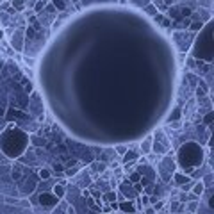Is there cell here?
Returning <instances> with one entry per match:
<instances>
[{
	"label": "cell",
	"instance_id": "obj_1",
	"mask_svg": "<svg viewBox=\"0 0 214 214\" xmlns=\"http://www.w3.org/2000/svg\"><path fill=\"white\" fill-rule=\"evenodd\" d=\"M29 136L16 125H7L0 134V150L9 159H18L29 146Z\"/></svg>",
	"mask_w": 214,
	"mask_h": 214
},
{
	"label": "cell",
	"instance_id": "obj_2",
	"mask_svg": "<svg viewBox=\"0 0 214 214\" xmlns=\"http://www.w3.org/2000/svg\"><path fill=\"white\" fill-rule=\"evenodd\" d=\"M203 159H205V150L196 141L184 143L177 152V164L180 168V171L185 173V175H189L193 170H196L198 166H202Z\"/></svg>",
	"mask_w": 214,
	"mask_h": 214
},
{
	"label": "cell",
	"instance_id": "obj_3",
	"mask_svg": "<svg viewBox=\"0 0 214 214\" xmlns=\"http://www.w3.org/2000/svg\"><path fill=\"white\" fill-rule=\"evenodd\" d=\"M191 56L196 59H202L205 63H212L214 59V47H212V21H207L202 27L200 34L193 43Z\"/></svg>",
	"mask_w": 214,
	"mask_h": 214
},
{
	"label": "cell",
	"instance_id": "obj_4",
	"mask_svg": "<svg viewBox=\"0 0 214 214\" xmlns=\"http://www.w3.org/2000/svg\"><path fill=\"white\" fill-rule=\"evenodd\" d=\"M61 200L57 198L54 193H41L39 194V203H41L45 209H52V207H56Z\"/></svg>",
	"mask_w": 214,
	"mask_h": 214
},
{
	"label": "cell",
	"instance_id": "obj_5",
	"mask_svg": "<svg viewBox=\"0 0 214 214\" xmlns=\"http://www.w3.org/2000/svg\"><path fill=\"white\" fill-rule=\"evenodd\" d=\"M118 211L123 214H137V209H136V203L134 200H121L118 202Z\"/></svg>",
	"mask_w": 214,
	"mask_h": 214
},
{
	"label": "cell",
	"instance_id": "obj_6",
	"mask_svg": "<svg viewBox=\"0 0 214 214\" xmlns=\"http://www.w3.org/2000/svg\"><path fill=\"white\" fill-rule=\"evenodd\" d=\"M118 193H123V194L127 196V200H134L136 194H137V193L134 191V187H132L130 182H123V184L118 185Z\"/></svg>",
	"mask_w": 214,
	"mask_h": 214
},
{
	"label": "cell",
	"instance_id": "obj_7",
	"mask_svg": "<svg viewBox=\"0 0 214 214\" xmlns=\"http://www.w3.org/2000/svg\"><path fill=\"white\" fill-rule=\"evenodd\" d=\"M173 180H175L177 185L182 187V185H185L191 178H189V175H185V173H182V171H175V173H173Z\"/></svg>",
	"mask_w": 214,
	"mask_h": 214
},
{
	"label": "cell",
	"instance_id": "obj_8",
	"mask_svg": "<svg viewBox=\"0 0 214 214\" xmlns=\"http://www.w3.org/2000/svg\"><path fill=\"white\" fill-rule=\"evenodd\" d=\"M191 193L196 196V198H198V196H202V194L205 193V185H203V182H202V180H200V182H196V184L191 187Z\"/></svg>",
	"mask_w": 214,
	"mask_h": 214
},
{
	"label": "cell",
	"instance_id": "obj_9",
	"mask_svg": "<svg viewBox=\"0 0 214 214\" xmlns=\"http://www.w3.org/2000/svg\"><path fill=\"white\" fill-rule=\"evenodd\" d=\"M152 139H154V137H150V136H148V137H146V139L141 143V152L145 154V155L152 152Z\"/></svg>",
	"mask_w": 214,
	"mask_h": 214
},
{
	"label": "cell",
	"instance_id": "obj_10",
	"mask_svg": "<svg viewBox=\"0 0 214 214\" xmlns=\"http://www.w3.org/2000/svg\"><path fill=\"white\" fill-rule=\"evenodd\" d=\"M52 193H54V194H56L59 200H63V198H64V194H66V189H64V185L56 184V185H54V189H52Z\"/></svg>",
	"mask_w": 214,
	"mask_h": 214
},
{
	"label": "cell",
	"instance_id": "obj_11",
	"mask_svg": "<svg viewBox=\"0 0 214 214\" xmlns=\"http://www.w3.org/2000/svg\"><path fill=\"white\" fill-rule=\"evenodd\" d=\"M198 207H200V203H198V200H191V202H189V203H187V209H185V211H187V212H198Z\"/></svg>",
	"mask_w": 214,
	"mask_h": 214
},
{
	"label": "cell",
	"instance_id": "obj_12",
	"mask_svg": "<svg viewBox=\"0 0 214 214\" xmlns=\"http://www.w3.org/2000/svg\"><path fill=\"white\" fill-rule=\"evenodd\" d=\"M139 178H141V173L139 171H134V173H130L127 178V182H130V184H137L139 182Z\"/></svg>",
	"mask_w": 214,
	"mask_h": 214
},
{
	"label": "cell",
	"instance_id": "obj_13",
	"mask_svg": "<svg viewBox=\"0 0 214 214\" xmlns=\"http://www.w3.org/2000/svg\"><path fill=\"white\" fill-rule=\"evenodd\" d=\"M202 27H203V21H193V23H189V30H193V32L202 30Z\"/></svg>",
	"mask_w": 214,
	"mask_h": 214
},
{
	"label": "cell",
	"instance_id": "obj_14",
	"mask_svg": "<svg viewBox=\"0 0 214 214\" xmlns=\"http://www.w3.org/2000/svg\"><path fill=\"white\" fill-rule=\"evenodd\" d=\"M39 178H41V180H48L50 178V170H47V168L39 170Z\"/></svg>",
	"mask_w": 214,
	"mask_h": 214
},
{
	"label": "cell",
	"instance_id": "obj_15",
	"mask_svg": "<svg viewBox=\"0 0 214 214\" xmlns=\"http://www.w3.org/2000/svg\"><path fill=\"white\" fill-rule=\"evenodd\" d=\"M212 120H214V113H212V111H211V113H207L205 116H203V123H205V125H211Z\"/></svg>",
	"mask_w": 214,
	"mask_h": 214
},
{
	"label": "cell",
	"instance_id": "obj_16",
	"mask_svg": "<svg viewBox=\"0 0 214 214\" xmlns=\"http://www.w3.org/2000/svg\"><path fill=\"white\" fill-rule=\"evenodd\" d=\"M52 2H54V6H56L59 11H64V9H66V4H64V0H52Z\"/></svg>",
	"mask_w": 214,
	"mask_h": 214
},
{
	"label": "cell",
	"instance_id": "obj_17",
	"mask_svg": "<svg viewBox=\"0 0 214 214\" xmlns=\"http://www.w3.org/2000/svg\"><path fill=\"white\" fill-rule=\"evenodd\" d=\"M116 154L123 157L125 154H127V146H125V145H118V146H116Z\"/></svg>",
	"mask_w": 214,
	"mask_h": 214
},
{
	"label": "cell",
	"instance_id": "obj_18",
	"mask_svg": "<svg viewBox=\"0 0 214 214\" xmlns=\"http://www.w3.org/2000/svg\"><path fill=\"white\" fill-rule=\"evenodd\" d=\"M13 7L16 11H23V0H13Z\"/></svg>",
	"mask_w": 214,
	"mask_h": 214
},
{
	"label": "cell",
	"instance_id": "obj_19",
	"mask_svg": "<svg viewBox=\"0 0 214 214\" xmlns=\"http://www.w3.org/2000/svg\"><path fill=\"white\" fill-rule=\"evenodd\" d=\"M178 118H180V109H178V107H177V109L173 111V114H171V116H170V121H177Z\"/></svg>",
	"mask_w": 214,
	"mask_h": 214
},
{
	"label": "cell",
	"instance_id": "obj_20",
	"mask_svg": "<svg viewBox=\"0 0 214 214\" xmlns=\"http://www.w3.org/2000/svg\"><path fill=\"white\" fill-rule=\"evenodd\" d=\"M20 177H21V168L20 166L13 168V178H20Z\"/></svg>",
	"mask_w": 214,
	"mask_h": 214
},
{
	"label": "cell",
	"instance_id": "obj_21",
	"mask_svg": "<svg viewBox=\"0 0 214 214\" xmlns=\"http://www.w3.org/2000/svg\"><path fill=\"white\" fill-rule=\"evenodd\" d=\"M45 6H47V0H38L36 2V11H41Z\"/></svg>",
	"mask_w": 214,
	"mask_h": 214
},
{
	"label": "cell",
	"instance_id": "obj_22",
	"mask_svg": "<svg viewBox=\"0 0 214 214\" xmlns=\"http://www.w3.org/2000/svg\"><path fill=\"white\" fill-rule=\"evenodd\" d=\"M139 203H141V205H148L150 203V198H148V194H145V196H141V198H139Z\"/></svg>",
	"mask_w": 214,
	"mask_h": 214
},
{
	"label": "cell",
	"instance_id": "obj_23",
	"mask_svg": "<svg viewBox=\"0 0 214 214\" xmlns=\"http://www.w3.org/2000/svg\"><path fill=\"white\" fill-rule=\"evenodd\" d=\"M202 182H203V185H205V187H207V185H209V184H211V182H212V175H205Z\"/></svg>",
	"mask_w": 214,
	"mask_h": 214
},
{
	"label": "cell",
	"instance_id": "obj_24",
	"mask_svg": "<svg viewBox=\"0 0 214 214\" xmlns=\"http://www.w3.org/2000/svg\"><path fill=\"white\" fill-rule=\"evenodd\" d=\"M104 200H105V202H114V200H116V193H111V194H107V196H104Z\"/></svg>",
	"mask_w": 214,
	"mask_h": 214
},
{
	"label": "cell",
	"instance_id": "obj_25",
	"mask_svg": "<svg viewBox=\"0 0 214 214\" xmlns=\"http://www.w3.org/2000/svg\"><path fill=\"white\" fill-rule=\"evenodd\" d=\"M143 209H145V214H155V209H154V207H150V205L143 207Z\"/></svg>",
	"mask_w": 214,
	"mask_h": 214
},
{
	"label": "cell",
	"instance_id": "obj_26",
	"mask_svg": "<svg viewBox=\"0 0 214 214\" xmlns=\"http://www.w3.org/2000/svg\"><path fill=\"white\" fill-rule=\"evenodd\" d=\"M196 95H198V96H203V95H205V87H203V84H202V89H196Z\"/></svg>",
	"mask_w": 214,
	"mask_h": 214
},
{
	"label": "cell",
	"instance_id": "obj_27",
	"mask_svg": "<svg viewBox=\"0 0 214 214\" xmlns=\"http://www.w3.org/2000/svg\"><path fill=\"white\" fill-rule=\"evenodd\" d=\"M170 123H171V127H173V128H180V125H182V123H180V121H170Z\"/></svg>",
	"mask_w": 214,
	"mask_h": 214
},
{
	"label": "cell",
	"instance_id": "obj_28",
	"mask_svg": "<svg viewBox=\"0 0 214 214\" xmlns=\"http://www.w3.org/2000/svg\"><path fill=\"white\" fill-rule=\"evenodd\" d=\"M54 170L56 171H64V166L63 164H54Z\"/></svg>",
	"mask_w": 214,
	"mask_h": 214
},
{
	"label": "cell",
	"instance_id": "obj_29",
	"mask_svg": "<svg viewBox=\"0 0 214 214\" xmlns=\"http://www.w3.org/2000/svg\"><path fill=\"white\" fill-rule=\"evenodd\" d=\"M182 14H184V16H191V14H193V11H191V9H187V7H185L184 11H182Z\"/></svg>",
	"mask_w": 214,
	"mask_h": 214
},
{
	"label": "cell",
	"instance_id": "obj_30",
	"mask_svg": "<svg viewBox=\"0 0 214 214\" xmlns=\"http://www.w3.org/2000/svg\"><path fill=\"white\" fill-rule=\"evenodd\" d=\"M104 212H105V214H109V212H111V207H109V203H107V202L104 203Z\"/></svg>",
	"mask_w": 214,
	"mask_h": 214
},
{
	"label": "cell",
	"instance_id": "obj_31",
	"mask_svg": "<svg viewBox=\"0 0 214 214\" xmlns=\"http://www.w3.org/2000/svg\"><path fill=\"white\" fill-rule=\"evenodd\" d=\"M66 212H68V214H75V209H73V207H68V209H66Z\"/></svg>",
	"mask_w": 214,
	"mask_h": 214
},
{
	"label": "cell",
	"instance_id": "obj_32",
	"mask_svg": "<svg viewBox=\"0 0 214 214\" xmlns=\"http://www.w3.org/2000/svg\"><path fill=\"white\" fill-rule=\"evenodd\" d=\"M164 4H171V0H164Z\"/></svg>",
	"mask_w": 214,
	"mask_h": 214
},
{
	"label": "cell",
	"instance_id": "obj_33",
	"mask_svg": "<svg viewBox=\"0 0 214 214\" xmlns=\"http://www.w3.org/2000/svg\"><path fill=\"white\" fill-rule=\"evenodd\" d=\"M113 214H114V212H113Z\"/></svg>",
	"mask_w": 214,
	"mask_h": 214
}]
</instances>
